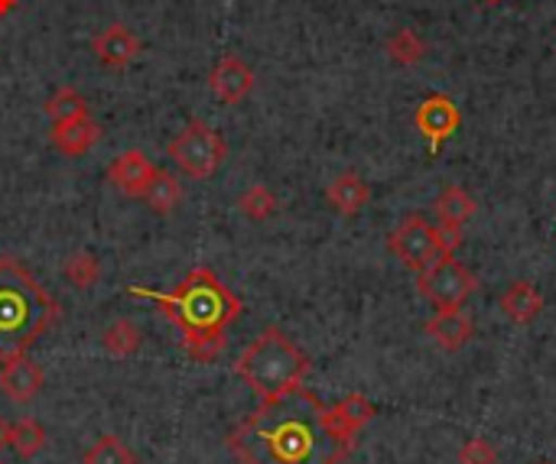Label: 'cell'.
Instances as JSON below:
<instances>
[{"mask_svg":"<svg viewBox=\"0 0 556 464\" xmlns=\"http://www.w3.org/2000/svg\"><path fill=\"white\" fill-rule=\"evenodd\" d=\"M127 296L150 299L182 335V348L192 361L212 364L225 351V335L241 315V299L208 267H195L173 293L147 286H127Z\"/></svg>","mask_w":556,"mask_h":464,"instance_id":"cell-2","label":"cell"},{"mask_svg":"<svg viewBox=\"0 0 556 464\" xmlns=\"http://www.w3.org/2000/svg\"><path fill=\"white\" fill-rule=\"evenodd\" d=\"M13 7H16V0H0V16H3V13H10Z\"/></svg>","mask_w":556,"mask_h":464,"instance_id":"cell-29","label":"cell"},{"mask_svg":"<svg viewBox=\"0 0 556 464\" xmlns=\"http://www.w3.org/2000/svg\"><path fill=\"white\" fill-rule=\"evenodd\" d=\"M62 273H65V280H68L72 286H78V289H91V286L101 280V263H98V257H94V254L78 250V254H72V257L65 260Z\"/></svg>","mask_w":556,"mask_h":464,"instance_id":"cell-25","label":"cell"},{"mask_svg":"<svg viewBox=\"0 0 556 464\" xmlns=\"http://www.w3.org/2000/svg\"><path fill=\"white\" fill-rule=\"evenodd\" d=\"M169 159L192 179H208L222 169L228 146L222 140V133L215 127H208L205 120H189L169 143Z\"/></svg>","mask_w":556,"mask_h":464,"instance_id":"cell-5","label":"cell"},{"mask_svg":"<svg viewBox=\"0 0 556 464\" xmlns=\"http://www.w3.org/2000/svg\"><path fill=\"white\" fill-rule=\"evenodd\" d=\"M0 464H3V462H0Z\"/></svg>","mask_w":556,"mask_h":464,"instance_id":"cell-32","label":"cell"},{"mask_svg":"<svg viewBox=\"0 0 556 464\" xmlns=\"http://www.w3.org/2000/svg\"><path fill=\"white\" fill-rule=\"evenodd\" d=\"M101 345H104V351L114 355V358H130V355L140 351L143 332H140L130 319H117L114 325H108V328L101 332Z\"/></svg>","mask_w":556,"mask_h":464,"instance_id":"cell-21","label":"cell"},{"mask_svg":"<svg viewBox=\"0 0 556 464\" xmlns=\"http://www.w3.org/2000/svg\"><path fill=\"white\" fill-rule=\"evenodd\" d=\"M81 464H137V455H134L117 436H98V439L85 449Z\"/></svg>","mask_w":556,"mask_h":464,"instance_id":"cell-23","label":"cell"},{"mask_svg":"<svg viewBox=\"0 0 556 464\" xmlns=\"http://www.w3.org/2000/svg\"><path fill=\"white\" fill-rule=\"evenodd\" d=\"M476 198L463 189V185H446L437 198V218L443 231H453V234H463V224L476 215Z\"/></svg>","mask_w":556,"mask_h":464,"instance_id":"cell-17","label":"cell"},{"mask_svg":"<svg viewBox=\"0 0 556 464\" xmlns=\"http://www.w3.org/2000/svg\"><path fill=\"white\" fill-rule=\"evenodd\" d=\"M101 137V127L88 117H75V120H55L52 130H49V140L52 146L62 153V156H85Z\"/></svg>","mask_w":556,"mask_h":464,"instance_id":"cell-14","label":"cell"},{"mask_svg":"<svg viewBox=\"0 0 556 464\" xmlns=\"http://www.w3.org/2000/svg\"><path fill=\"white\" fill-rule=\"evenodd\" d=\"M368 198H371V189H368V182H365L358 172H342V176H336V179L329 182V189H326V202H329L339 215H345V218L358 215V211L368 205Z\"/></svg>","mask_w":556,"mask_h":464,"instance_id":"cell-15","label":"cell"},{"mask_svg":"<svg viewBox=\"0 0 556 464\" xmlns=\"http://www.w3.org/2000/svg\"><path fill=\"white\" fill-rule=\"evenodd\" d=\"M7 449H10L16 459H23V462L36 459V455L46 449V429H42V423H36V420H29V416L10 423V446H7Z\"/></svg>","mask_w":556,"mask_h":464,"instance_id":"cell-20","label":"cell"},{"mask_svg":"<svg viewBox=\"0 0 556 464\" xmlns=\"http://www.w3.org/2000/svg\"><path fill=\"white\" fill-rule=\"evenodd\" d=\"M153 176H156V166L140 150H127V153H121L108 166V182L121 195H127V198H143L147 189H150V182H153Z\"/></svg>","mask_w":556,"mask_h":464,"instance_id":"cell-9","label":"cell"},{"mask_svg":"<svg viewBox=\"0 0 556 464\" xmlns=\"http://www.w3.org/2000/svg\"><path fill=\"white\" fill-rule=\"evenodd\" d=\"M332 410V420H336V426L349 436V439H358V433L378 416V410H375V403L371 400H365L362 394H352V397H345V400H339L336 407H329Z\"/></svg>","mask_w":556,"mask_h":464,"instance_id":"cell-18","label":"cell"},{"mask_svg":"<svg viewBox=\"0 0 556 464\" xmlns=\"http://www.w3.org/2000/svg\"><path fill=\"white\" fill-rule=\"evenodd\" d=\"M420 296H427L437 309H463V302L476 293V276L456 257L437 260L424 276H417Z\"/></svg>","mask_w":556,"mask_h":464,"instance_id":"cell-7","label":"cell"},{"mask_svg":"<svg viewBox=\"0 0 556 464\" xmlns=\"http://www.w3.org/2000/svg\"><path fill=\"white\" fill-rule=\"evenodd\" d=\"M459 464H498V449L489 439H469L459 449Z\"/></svg>","mask_w":556,"mask_h":464,"instance_id":"cell-27","label":"cell"},{"mask_svg":"<svg viewBox=\"0 0 556 464\" xmlns=\"http://www.w3.org/2000/svg\"><path fill=\"white\" fill-rule=\"evenodd\" d=\"M94 55L108 68H127L140 55V39L124 23H114L94 36Z\"/></svg>","mask_w":556,"mask_h":464,"instance_id":"cell-12","label":"cell"},{"mask_svg":"<svg viewBox=\"0 0 556 464\" xmlns=\"http://www.w3.org/2000/svg\"><path fill=\"white\" fill-rule=\"evenodd\" d=\"M498 306H502V312H505L515 325H531V322L544 312V296L538 293L534 283L518 280V283H511V286L502 293Z\"/></svg>","mask_w":556,"mask_h":464,"instance_id":"cell-16","label":"cell"},{"mask_svg":"<svg viewBox=\"0 0 556 464\" xmlns=\"http://www.w3.org/2000/svg\"><path fill=\"white\" fill-rule=\"evenodd\" d=\"M46 377H42V368L36 361H29L26 355H16V358H7L0 361V390L13 400V403H29L39 397Z\"/></svg>","mask_w":556,"mask_h":464,"instance_id":"cell-11","label":"cell"},{"mask_svg":"<svg viewBox=\"0 0 556 464\" xmlns=\"http://www.w3.org/2000/svg\"><path fill=\"white\" fill-rule=\"evenodd\" d=\"M7 446H10V423L0 416V452H3Z\"/></svg>","mask_w":556,"mask_h":464,"instance_id":"cell-28","label":"cell"},{"mask_svg":"<svg viewBox=\"0 0 556 464\" xmlns=\"http://www.w3.org/2000/svg\"><path fill=\"white\" fill-rule=\"evenodd\" d=\"M59 322V302L13 257H0V361L26 355Z\"/></svg>","mask_w":556,"mask_h":464,"instance_id":"cell-3","label":"cell"},{"mask_svg":"<svg viewBox=\"0 0 556 464\" xmlns=\"http://www.w3.org/2000/svg\"><path fill=\"white\" fill-rule=\"evenodd\" d=\"M541 464H551V462H541Z\"/></svg>","mask_w":556,"mask_h":464,"instance_id":"cell-31","label":"cell"},{"mask_svg":"<svg viewBox=\"0 0 556 464\" xmlns=\"http://www.w3.org/2000/svg\"><path fill=\"white\" fill-rule=\"evenodd\" d=\"M414 124L424 133V140L430 143V153L440 156L443 143L459 130L463 114H459V107H456V101L450 94H427L420 101L417 114H414Z\"/></svg>","mask_w":556,"mask_h":464,"instance_id":"cell-8","label":"cell"},{"mask_svg":"<svg viewBox=\"0 0 556 464\" xmlns=\"http://www.w3.org/2000/svg\"><path fill=\"white\" fill-rule=\"evenodd\" d=\"M182 198H186L182 182H179L173 172L156 169V176H153V182H150V189H147V195H143L147 208H150L153 215L166 218V215H173V211L179 208V202H182Z\"/></svg>","mask_w":556,"mask_h":464,"instance_id":"cell-19","label":"cell"},{"mask_svg":"<svg viewBox=\"0 0 556 464\" xmlns=\"http://www.w3.org/2000/svg\"><path fill=\"white\" fill-rule=\"evenodd\" d=\"M208 85H212V91H215V98L222 104H241L251 94V88H254V72H251V65L244 59H238V55L228 52L212 68Z\"/></svg>","mask_w":556,"mask_h":464,"instance_id":"cell-10","label":"cell"},{"mask_svg":"<svg viewBox=\"0 0 556 464\" xmlns=\"http://www.w3.org/2000/svg\"><path fill=\"white\" fill-rule=\"evenodd\" d=\"M235 374L248 384L257 400H274L287 390L303 387L309 358L280 328H264L238 358Z\"/></svg>","mask_w":556,"mask_h":464,"instance_id":"cell-4","label":"cell"},{"mask_svg":"<svg viewBox=\"0 0 556 464\" xmlns=\"http://www.w3.org/2000/svg\"><path fill=\"white\" fill-rule=\"evenodd\" d=\"M482 3H502V0H482Z\"/></svg>","mask_w":556,"mask_h":464,"instance_id":"cell-30","label":"cell"},{"mask_svg":"<svg viewBox=\"0 0 556 464\" xmlns=\"http://www.w3.org/2000/svg\"><path fill=\"white\" fill-rule=\"evenodd\" d=\"M238 208H241V215L244 218H251V221H267V218H274L277 215V195L267 189V185H251L241 198H238Z\"/></svg>","mask_w":556,"mask_h":464,"instance_id":"cell-26","label":"cell"},{"mask_svg":"<svg viewBox=\"0 0 556 464\" xmlns=\"http://www.w3.org/2000/svg\"><path fill=\"white\" fill-rule=\"evenodd\" d=\"M388 247H391V254H394L407 270H414L417 276H424L437 260H443V247H440L437 224H430V221L420 218V215L404 218V221L391 231Z\"/></svg>","mask_w":556,"mask_h":464,"instance_id":"cell-6","label":"cell"},{"mask_svg":"<svg viewBox=\"0 0 556 464\" xmlns=\"http://www.w3.org/2000/svg\"><path fill=\"white\" fill-rule=\"evenodd\" d=\"M388 55H391V62H397V65H417V62L427 55V42L420 39L417 29L401 26V29H394L391 39H388Z\"/></svg>","mask_w":556,"mask_h":464,"instance_id":"cell-22","label":"cell"},{"mask_svg":"<svg viewBox=\"0 0 556 464\" xmlns=\"http://www.w3.org/2000/svg\"><path fill=\"white\" fill-rule=\"evenodd\" d=\"M46 114H49V117H52V124H55V120L88 117V114H91V107H88V101H85L75 88H59V91L46 101Z\"/></svg>","mask_w":556,"mask_h":464,"instance_id":"cell-24","label":"cell"},{"mask_svg":"<svg viewBox=\"0 0 556 464\" xmlns=\"http://www.w3.org/2000/svg\"><path fill=\"white\" fill-rule=\"evenodd\" d=\"M352 449L332 410L303 387L261 400L228 433V452L241 464H342Z\"/></svg>","mask_w":556,"mask_h":464,"instance_id":"cell-1","label":"cell"},{"mask_svg":"<svg viewBox=\"0 0 556 464\" xmlns=\"http://www.w3.org/2000/svg\"><path fill=\"white\" fill-rule=\"evenodd\" d=\"M424 332H427L443 351H459V348H466V345L472 341L476 325H472V319H469L463 309H440V312L424 325Z\"/></svg>","mask_w":556,"mask_h":464,"instance_id":"cell-13","label":"cell"}]
</instances>
